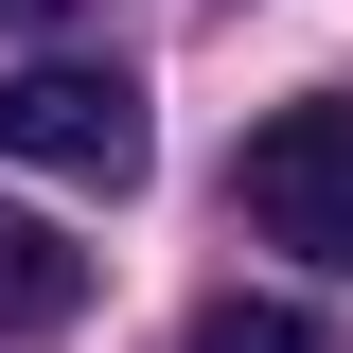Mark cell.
Segmentation results:
<instances>
[{
	"instance_id": "5",
	"label": "cell",
	"mask_w": 353,
	"mask_h": 353,
	"mask_svg": "<svg viewBox=\"0 0 353 353\" xmlns=\"http://www.w3.org/2000/svg\"><path fill=\"white\" fill-rule=\"evenodd\" d=\"M0 18H18V36H53V18H88V0H0Z\"/></svg>"
},
{
	"instance_id": "4",
	"label": "cell",
	"mask_w": 353,
	"mask_h": 353,
	"mask_svg": "<svg viewBox=\"0 0 353 353\" xmlns=\"http://www.w3.org/2000/svg\"><path fill=\"white\" fill-rule=\"evenodd\" d=\"M194 353H318V318H301V301H212Z\"/></svg>"
},
{
	"instance_id": "1",
	"label": "cell",
	"mask_w": 353,
	"mask_h": 353,
	"mask_svg": "<svg viewBox=\"0 0 353 353\" xmlns=\"http://www.w3.org/2000/svg\"><path fill=\"white\" fill-rule=\"evenodd\" d=\"M0 159H36V176H88V194H124V176L159 159V124H141V88L106 71V53H36V71H0Z\"/></svg>"
},
{
	"instance_id": "2",
	"label": "cell",
	"mask_w": 353,
	"mask_h": 353,
	"mask_svg": "<svg viewBox=\"0 0 353 353\" xmlns=\"http://www.w3.org/2000/svg\"><path fill=\"white\" fill-rule=\"evenodd\" d=\"M230 194H248L265 248H301V265H353V106L318 88V106H265L248 159H230Z\"/></svg>"
},
{
	"instance_id": "3",
	"label": "cell",
	"mask_w": 353,
	"mask_h": 353,
	"mask_svg": "<svg viewBox=\"0 0 353 353\" xmlns=\"http://www.w3.org/2000/svg\"><path fill=\"white\" fill-rule=\"evenodd\" d=\"M88 318V248L53 212H0V336H71Z\"/></svg>"
}]
</instances>
